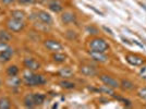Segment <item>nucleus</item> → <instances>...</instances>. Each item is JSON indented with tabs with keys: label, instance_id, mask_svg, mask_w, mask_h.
I'll list each match as a JSON object with an SVG mask.
<instances>
[{
	"label": "nucleus",
	"instance_id": "22",
	"mask_svg": "<svg viewBox=\"0 0 146 109\" xmlns=\"http://www.w3.org/2000/svg\"><path fill=\"white\" fill-rule=\"evenodd\" d=\"M12 39V35L8 31H0V42L9 43Z\"/></svg>",
	"mask_w": 146,
	"mask_h": 109
},
{
	"label": "nucleus",
	"instance_id": "8",
	"mask_svg": "<svg viewBox=\"0 0 146 109\" xmlns=\"http://www.w3.org/2000/svg\"><path fill=\"white\" fill-rule=\"evenodd\" d=\"M23 64L30 71H37V70H39L40 67H42L40 62H38L34 58H25L24 61H23Z\"/></svg>",
	"mask_w": 146,
	"mask_h": 109
},
{
	"label": "nucleus",
	"instance_id": "3",
	"mask_svg": "<svg viewBox=\"0 0 146 109\" xmlns=\"http://www.w3.org/2000/svg\"><path fill=\"white\" fill-rule=\"evenodd\" d=\"M7 27L10 32L13 33H19L21 31L24 30L25 23L23 20H18V19L11 18L7 21Z\"/></svg>",
	"mask_w": 146,
	"mask_h": 109
},
{
	"label": "nucleus",
	"instance_id": "29",
	"mask_svg": "<svg viewBox=\"0 0 146 109\" xmlns=\"http://www.w3.org/2000/svg\"><path fill=\"white\" fill-rule=\"evenodd\" d=\"M20 3H22V5H33V3H35L37 0H18Z\"/></svg>",
	"mask_w": 146,
	"mask_h": 109
},
{
	"label": "nucleus",
	"instance_id": "24",
	"mask_svg": "<svg viewBox=\"0 0 146 109\" xmlns=\"http://www.w3.org/2000/svg\"><path fill=\"white\" fill-rule=\"evenodd\" d=\"M97 92H102L103 94H108V95H111V96L115 95L113 88H111V87H109V86H107V85H105V84H104L102 87H99L97 90Z\"/></svg>",
	"mask_w": 146,
	"mask_h": 109
},
{
	"label": "nucleus",
	"instance_id": "12",
	"mask_svg": "<svg viewBox=\"0 0 146 109\" xmlns=\"http://www.w3.org/2000/svg\"><path fill=\"white\" fill-rule=\"evenodd\" d=\"M90 56L92 57V59L97 62H100V63H104L108 60V57L105 54V53H99V51H93L91 50L90 51Z\"/></svg>",
	"mask_w": 146,
	"mask_h": 109
},
{
	"label": "nucleus",
	"instance_id": "7",
	"mask_svg": "<svg viewBox=\"0 0 146 109\" xmlns=\"http://www.w3.org/2000/svg\"><path fill=\"white\" fill-rule=\"evenodd\" d=\"M99 80L103 82L105 85L109 86L111 88L116 90V88H120V82L118 81L117 79L110 76V75H107V74H102L99 75Z\"/></svg>",
	"mask_w": 146,
	"mask_h": 109
},
{
	"label": "nucleus",
	"instance_id": "2",
	"mask_svg": "<svg viewBox=\"0 0 146 109\" xmlns=\"http://www.w3.org/2000/svg\"><path fill=\"white\" fill-rule=\"evenodd\" d=\"M88 46H90L91 50L99 51V53H106L109 49V44L106 42L104 38H100V37H95V38L91 39Z\"/></svg>",
	"mask_w": 146,
	"mask_h": 109
},
{
	"label": "nucleus",
	"instance_id": "1",
	"mask_svg": "<svg viewBox=\"0 0 146 109\" xmlns=\"http://www.w3.org/2000/svg\"><path fill=\"white\" fill-rule=\"evenodd\" d=\"M22 82L25 86L29 87H35V86H42L44 85L47 80L45 79L43 74H38V73H34V71H30V72L24 73Z\"/></svg>",
	"mask_w": 146,
	"mask_h": 109
},
{
	"label": "nucleus",
	"instance_id": "30",
	"mask_svg": "<svg viewBox=\"0 0 146 109\" xmlns=\"http://www.w3.org/2000/svg\"><path fill=\"white\" fill-rule=\"evenodd\" d=\"M9 47L8 46V43H3V42H0V51H2V50H5Z\"/></svg>",
	"mask_w": 146,
	"mask_h": 109
},
{
	"label": "nucleus",
	"instance_id": "25",
	"mask_svg": "<svg viewBox=\"0 0 146 109\" xmlns=\"http://www.w3.org/2000/svg\"><path fill=\"white\" fill-rule=\"evenodd\" d=\"M11 18L18 19V20H23L25 19V13L24 11H21V10H13L11 11Z\"/></svg>",
	"mask_w": 146,
	"mask_h": 109
},
{
	"label": "nucleus",
	"instance_id": "27",
	"mask_svg": "<svg viewBox=\"0 0 146 109\" xmlns=\"http://www.w3.org/2000/svg\"><path fill=\"white\" fill-rule=\"evenodd\" d=\"M139 75H140L141 79H143L146 81V64L145 66H144V64L142 66V68L140 69V72H139Z\"/></svg>",
	"mask_w": 146,
	"mask_h": 109
},
{
	"label": "nucleus",
	"instance_id": "13",
	"mask_svg": "<svg viewBox=\"0 0 146 109\" xmlns=\"http://www.w3.org/2000/svg\"><path fill=\"white\" fill-rule=\"evenodd\" d=\"M48 8L50 11L55 13H59L63 10V6L59 0H51L48 2Z\"/></svg>",
	"mask_w": 146,
	"mask_h": 109
},
{
	"label": "nucleus",
	"instance_id": "21",
	"mask_svg": "<svg viewBox=\"0 0 146 109\" xmlns=\"http://www.w3.org/2000/svg\"><path fill=\"white\" fill-rule=\"evenodd\" d=\"M59 85H60L62 88H66V90H72V88H75V83H73L71 81H69L68 79H64L59 82Z\"/></svg>",
	"mask_w": 146,
	"mask_h": 109
},
{
	"label": "nucleus",
	"instance_id": "19",
	"mask_svg": "<svg viewBox=\"0 0 146 109\" xmlns=\"http://www.w3.org/2000/svg\"><path fill=\"white\" fill-rule=\"evenodd\" d=\"M52 60L57 63H63L67 60V56L60 53V51H57V53H54V54H52Z\"/></svg>",
	"mask_w": 146,
	"mask_h": 109
},
{
	"label": "nucleus",
	"instance_id": "5",
	"mask_svg": "<svg viewBox=\"0 0 146 109\" xmlns=\"http://www.w3.org/2000/svg\"><path fill=\"white\" fill-rule=\"evenodd\" d=\"M35 19L37 21H39L40 23H43L45 25H51L54 23V19L49 14L47 11H44V10H39L35 13Z\"/></svg>",
	"mask_w": 146,
	"mask_h": 109
},
{
	"label": "nucleus",
	"instance_id": "32",
	"mask_svg": "<svg viewBox=\"0 0 146 109\" xmlns=\"http://www.w3.org/2000/svg\"><path fill=\"white\" fill-rule=\"evenodd\" d=\"M103 29H104L105 31H106V32H108V33H109L110 35H111V36H113V33H112V31L110 30V29H108L107 26H103Z\"/></svg>",
	"mask_w": 146,
	"mask_h": 109
},
{
	"label": "nucleus",
	"instance_id": "23",
	"mask_svg": "<svg viewBox=\"0 0 146 109\" xmlns=\"http://www.w3.org/2000/svg\"><path fill=\"white\" fill-rule=\"evenodd\" d=\"M19 71H20V70H19L18 66H15V64L9 66V67L7 68V75H8V76H14V75H18Z\"/></svg>",
	"mask_w": 146,
	"mask_h": 109
},
{
	"label": "nucleus",
	"instance_id": "9",
	"mask_svg": "<svg viewBox=\"0 0 146 109\" xmlns=\"http://www.w3.org/2000/svg\"><path fill=\"white\" fill-rule=\"evenodd\" d=\"M13 54H14V51H13V49L11 48L10 46L7 49H5V50L0 51V62H1V63L9 62V61L12 59Z\"/></svg>",
	"mask_w": 146,
	"mask_h": 109
},
{
	"label": "nucleus",
	"instance_id": "14",
	"mask_svg": "<svg viewBox=\"0 0 146 109\" xmlns=\"http://www.w3.org/2000/svg\"><path fill=\"white\" fill-rule=\"evenodd\" d=\"M58 74H59V76H61L62 79H70V78L73 76L74 72H73V70L70 67H64L59 70Z\"/></svg>",
	"mask_w": 146,
	"mask_h": 109
},
{
	"label": "nucleus",
	"instance_id": "33",
	"mask_svg": "<svg viewBox=\"0 0 146 109\" xmlns=\"http://www.w3.org/2000/svg\"><path fill=\"white\" fill-rule=\"evenodd\" d=\"M0 86H1V80H0Z\"/></svg>",
	"mask_w": 146,
	"mask_h": 109
},
{
	"label": "nucleus",
	"instance_id": "4",
	"mask_svg": "<svg viewBox=\"0 0 146 109\" xmlns=\"http://www.w3.org/2000/svg\"><path fill=\"white\" fill-rule=\"evenodd\" d=\"M125 61L133 67H142L145 63V58L135 54H125Z\"/></svg>",
	"mask_w": 146,
	"mask_h": 109
},
{
	"label": "nucleus",
	"instance_id": "11",
	"mask_svg": "<svg viewBox=\"0 0 146 109\" xmlns=\"http://www.w3.org/2000/svg\"><path fill=\"white\" fill-rule=\"evenodd\" d=\"M61 21H62L63 24L75 23V21H76V15L72 12H63L61 14Z\"/></svg>",
	"mask_w": 146,
	"mask_h": 109
},
{
	"label": "nucleus",
	"instance_id": "18",
	"mask_svg": "<svg viewBox=\"0 0 146 109\" xmlns=\"http://www.w3.org/2000/svg\"><path fill=\"white\" fill-rule=\"evenodd\" d=\"M33 97H34V103L36 106H40L45 103L46 96L42 94V93H33Z\"/></svg>",
	"mask_w": 146,
	"mask_h": 109
},
{
	"label": "nucleus",
	"instance_id": "6",
	"mask_svg": "<svg viewBox=\"0 0 146 109\" xmlns=\"http://www.w3.org/2000/svg\"><path fill=\"white\" fill-rule=\"evenodd\" d=\"M44 46H45V48L47 49V50L52 51V53H57V51L63 50V45L60 42L56 41V39H46L44 42Z\"/></svg>",
	"mask_w": 146,
	"mask_h": 109
},
{
	"label": "nucleus",
	"instance_id": "26",
	"mask_svg": "<svg viewBox=\"0 0 146 109\" xmlns=\"http://www.w3.org/2000/svg\"><path fill=\"white\" fill-rule=\"evenodd\" d=\"M86 31H87V33H90L92 35H97L98 33H99V31H98L95 26H93V25L87 26V27H86Z\"/></svg>",
	"mask_w": 146,
	"mask_h": 109
},
{
	"label": "nucleus",
	"instance_id": "10",
	"mask_svg": "<svg viewBox=\"0 0 146 109\" xmlns=\"http://www.w3.org/2000/svg\"><path fill=\"white\" fill-rule=\"evenodd\" d=\"M80 71L85 76H95L97 74V70L90 64H82L80 67Z\"/></svg>",
	"mask_w": 146,
	"mask_h": 109
},
{
	"label": "nucleus",
	"instance_id": "31",
	"mask_svg": "<svg viewBox=\"0 0 146 109\" xmlns=\"http://www.w3.org/2000/svg\"><path fill=\"white\" fill-rule=\"evenodd\" d=\"M17 0H1V2L2 3H5V5H11V3H14Z\"/></svg>",
	"mask_w": 146,
	"mask_h": 109
},
{
	"label": "nucleus",
	"instance_id": "16",
	"mask_svg": "<svg viewBox=\"0 0 146 109\" xmlns=\"http://www.w3.org/2000/svg\"><path fill=\"white\" fill-rule=\"evenodd\" d=\"M120 87H121L123 91H132V90L135 88V84L132 83L130 80H121Z\"/></svg>",
	"mask_w": 146,
	"mask_h": 109
},
{
	"label": "nucleus",
	"instance_id": "15",
	"mask_svg": "<svg viewBox=\"0 0 146 109\" xmlns=\"http://www.w3.org/2000/svg\"><path fill=\"white\" fill-rule=\"evenodd\" d=\"M23 103H24V106L26 107V108H34V107H36V105H35V103H34L33 93H30V94H27V95L24 97Z\"/></svg>",
	"mask_w": 146,
	"mask_h": 109
},
{
	"label": "nucleus",
	"instance_id": "20",
	"mask_svg": "<svg viewBox=\"0 0 146 109\" xmlns=\"http://www.w3.org/2000/svg\"><path fill=\"white\" fill-rule=\"evenodd\" d=\"M9 108H11V99L7 96L0 97V109Z\"/></svg>",
	"mask_w": 146,
	"mask_h": 109
},
{
	"label": "nucleus",
	"instance_id": "17",
	"mask_svg": "<svg viewBox=\"0 0 146 109\" xmlns=\"http://www.w3.org/2000/svg\"><path fill=\"white\" fill-rule=\"evenodd\" d=\"M8 85L10 86V87H19L21 83H22V80L18 78L17 75H14V76H9V80H8Z\"/></svg>",
	"mask_w": 146,
	"mask_h": 109
},
{
	"label": "nucleus",
	"instance_id": "28",
	"mask_svg": "<svg viewBox=\"0 0 146 109\" xmlns=\"http://www.w3.org/2000/svg\"><path fill=\"white\" fill-rule=\"evenodd\" d=\"M139 96L146 100V87H143L139 91Z\"/></svg>",
	"mask_w": 146,
	"mask_h": 109
}]
</instances>
